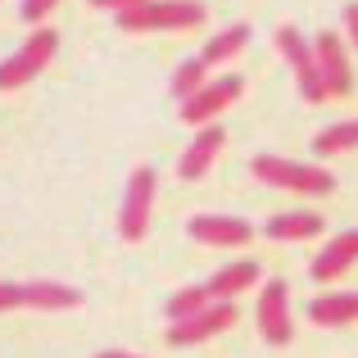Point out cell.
Wrapping results in <instances>:
<instances>
[{
	"instance_id": "cell-2",
	"label": "cell",
	"mask_w": 358,
	"mask_h": 358,
	"mask_svg": "<svg viewBox=\"0 0 358 358\" xmlns=\"http://www.w3.org/2000/svg\"><path fill=\"white\" fill-rule=\"evenodd\" d=\"M204 5L200 0H150L127 14H118L122 32H182V27H200Z\"/></svg>"
},
{
	"instance_id": "cell-23",
	"label": "cell",
	"mask_w": 358,
	"mask_h": 358,
	"mask_svg": "<svg viewBox=\"0 0 358 358\" xmlns=\"http://www.w3.org/2000/svg\"><path fill=\"white\" fill-rule=\"evenodd\" d=\"M91 5L114 9V14H127V9H136V5H150V0H91Z\"/></svg>"
},
{
	"instance_id": "cell-7",
	"label": "cell",
	"mask_w": 358,
	"mask_h": 358,
	"mask_svg": "<svg viewBox=\"0 0 358 358\" xmlns=\"http://www.w3.org/2000/svg\"><path fill=\"white\" fill-rule=\"evenodd\" d=\"M313 59H317V73H322V87L327 96H350L354 91V69H350V50L336 32H322L313 41Z\"/></svg>"
},
{
	"instance_id": "cell-25",
	"label": "cell",
	"mask_w": 358,
	"mask_h": 358,
	"mask_svg": "<svg viewBox=\"0 0 358 358\" xmlns=\"http://www.w3.org/2000/svg\"><path fill=\"white\" fill-rule=\"evenodd\" d=\"M96 358H136V354H122V350H105V354H96Z\"/></svg>"
},
{
	"instance_id": "cell-12",
	"label": "cell",
	"mask_w": 358,
	"mask_h": 358,
	"mask_svg": "<svg viewBox=\"0 0 358 358\" xmlns=\"http://www.w3.org/2000/svg\"><path fill=\"white\" fill-rule=\"evenodd\" d=\"M191 236L200 245H245L254 236V227L245 218H218V213H200V218H191Z\"/></svg>"
},
{
	"instance_id": "cell-16",
	"label": "cell",
	"mask_w": 358,
	"mask_h": 358,
	"mask_svg": "<svg viewBox=\"0 0 358 358\" xmlns=\"http://www.w3.org/2000/svg\"><path fill=\"white\" fill-rule=\"evenodd\" d=\"M250 45V27L245 23H231V27H222L218 36H213L209 45H204V69H218V64H227V59H236V55Z\"/></svg>"
},
{
	"instance_id": "cell-10",
	"label": "cell",
	"mask_w": 358,
	"mask_h": 358,
	"mask_svg": "<svg viewBox=\"0 0 358 358\" xmlns=\"http://www.w3.org/2000/svg\"><path fill=\"white\" fill-rule=\"evenodd\" d=\"M222 141H227V131H222V127H200V136L186 145L182 164H177V177H182V182H200V177L213 168V159H218Z\"/></svg>"
},
{
	"instance_id": "cell-15",
	"label": "cell",
	"mask_w": 358,
	"mask_h": 358,
	"mask_svg": "<svg viewBox=\"0 0 358 358\" xmlns=\"http://www.w3.org/2000/svg\"><path fill=\"white\" fill-rule=\"evenodd\" d=\"M308 317L317 327H345L358 322V290H345V295H317L308 304Z\"/></svg>"
},
{
	"instance_id": "cell-24",
	"label": "cell",
	"mask_w": 358,
	"mask_h": 358,
	"mask_svg": "<svg viewBox=\"0 0 358 358\" xmlns=\"http://www.w3.org/2000/svg\"><path fill=\"white\" fill-rule=\"evenodd\" d=\"M345 27H350V36H354V45H358V5L345 9Z\"/></svg>"
},
{
	"instance_id": "cell-9",
	"label": "cell",
	"mask_w": 358,
	"mask_h": 358,
	"mask_svg": "<svg viewBox=\"0 0 358 358\" xmlns=\"http://www.w3.org/2000/svg\"><path fill=\"white\" fill-rule=\"evenodd\" d=\"M231 322H236V308H231V304H209L204 313L186 317V322H173L168 345H173V350H182V345H200V341H209V336L227 331Z\"/></svg>"
},
{
	"instance_id": "cell-17",
	"label": "cell",
	"mask_w": 358,
	"mask_h": 358,
	"mask_svg": "<svg viewBox=\"0 0 358 358\" xmlns=\"http://www.w3.org/2000/svg\"><path fill=\"white\" fill-rule=\"evenodd\" d=\"M268 236L272 241H308V236H322V218H317V213H277V218H268Z\"/></svg>"
},
{
	"instance_id": "cell-6",
	"label": "cell",
	"mask_w": 358,
	"mask_h": 358,
	"mask_svg": "<svg viewBox=\"0 0 358 358\" xmlns=\"http://www.w3.org/2000/svg\"><path fill=\"white\" fill-rule=\"evenodd\" d=\"M241 91H245V82L236 78V73H231V78H218V82H204V87L182 105V122H191V127H204V122H213L227 105H236Z\"/></svg>"
},
{
	"instance_id": "cell-11",
	"label": "cell",
	"mask_w": 358,
	"mask_h": 358,
	"mask_svg": "<svg viewBox=\"0 0 358 358\" xmlns=\"http://www.w3.org/2000/svg\"><path fill=\"white\" fill-rule=\"evenodd\" d=\"M354 263H358V227L327 241V250L313 259V281H336L341 272H350Z\"/></svg>"
},
{
	"instance_id": "cell-21",
	"label": "cell",
	"mask_w": 358,
	"mask_h": 358,
	"mask_svg": "<svg viewBox=\"0 0 358 358\" xmlns=\"http://www.w3.org/2000/svg\"><path fill=\"white\" fill-rule=\"evenodd\" d=\"M9 308H23V286L0 281V313H9Z\"/></svg>"
},
{
	"instance_id": "cell-4",
	"label": "cell",
	"mask_w": 358,
	"mask_h": 358,
	"mask_svg": "<svg viewBox=\"0 0 358 358\" xmlns=\"http://www.w3.org/2000/svg\"><path fill=\"white\" fill-rule=\"evenodd\" d=\"M277 50L286 55V64L295 69V78H299V96H304L308 105H322V100H327V87H322V73H317L313 45L299 36V27H290V23H281V27H277Z\"/></svg>"
},
{
	"instance_id": "cell-18",
	"label": "cell",
	"mask_w": 358,
	"mask_h": 358,
	"mask_svg": "<svg viewBox=\"0 0 358 358\" xmlns=\"http://www.w3.org/2000/svg\"><path fill=\"white\" fill-rule=\"evenodd\" d=\"M345 150H358V118L336 122V127H327V131H317V136H313V155L317 159L345 155Z\"/></svg>"
},
{
	"instance_id": "cell-1",
	"label": "cell",
	"mask_w": 358,
	"mask_h": 358,
	"mask_svg": "<svg viewBox=\"0 0 358 358\" xmlns=\"http://www.w3.org/2000/svg\"><path fill=\"white\" fill-rule=\"evenodd\" d=\"M250 173L268 186L299 191V195H331L336 191V177L322 164H295V159H281V155H254Z\"/></svg>"
},
{
	"instance_id": "cell-8",
	"label": "cell",
	"mask_w": 358,
	"mask_h": 358,
	"mask_svg": "<svg viewBox=\"0 0 358 358\" xmlns=\"http://www.w3.org/2000/svg\"><path fill=\"white\" fill-rule=\"evenodd\" d=\"M259 331L268 345H290V290L286 281H263V295H259Z\"/></svg>"
},
{
	"instance_id": "cell-14",
	"label": "cell",
	"mask_w": 358,
	"mask_h": 358,
	"mask_svg": "<svg viewBox=\"0 0 358 358\" xmlns=\"http://www.w3.org/2000/svg\"><path fill=\"white\" fill-rule=\"evenodd\" d=\"M78 304H82V290L59 286V281H27L23 286V308H45V313H55V308H78Z\"/></svg>"
},
{
	"instance_id": "cell-13",
	"label": "cell",
	"mask_w": 358,
	"mask_h": 358,
	"mask_svg": "<svg viewBox=\"0 0 358 358\" xmlns=\"http://www.w3.org/2000/svg\"><path fill=\"white\" fill-rule=\"evenodd\" d=\"M259 263L254 259H241V263H227V268H218L213 272V281H209V299L213 304H231V295H241V290H250L254 281H259Z\"/></svg>"
},
{
	"instance_id": "cell-22",
	"label": "cell",
	"mask_w": 358,
	"mask_h": 358,
	"mask_svg": "<svg viewBox=\"0 0 358 358\" xmlns=\"http://www.w3.org/2000/svg\"><path fill=\"white\" fill-rule=\"evenodd\" d=\"M55 5H59V0H23V23H36V18H45Z\"/></svg>"
},
{
	"instance_id": "cell-3",
	"label": "cell",
	"mask_w": 358,
	"mask_h": 358,
	"mask_svg": "<svg viewBox=\"0 0 358 358\" xmlns=\"http://www.w3.org/2000/svg\"><path fill=\"white\" fill-rule=\"evenodd\" d=\"M55 50H59V32H55V27H36V32L18 45V55L0 59V91L27 87V82H32L36 73L55 59Z\"/></svg>"
},
{
	"instance_id": "cell-5",
	"label": "cell",
	"mask_w": 358,
	"mask_h": 358,
	"mask_svg": "<svg viewBox=\"0 0 358 358\" xmlns=\"http://www.w3.org/2000/svg\"><path fill=\"white\" fill-rule=\"evenodd\" d=\"M150 209H155V168L141 164L136 173L127 177V195H122V213H118L122 241H145Z\"/></svg>"
},
{
	"instance_id": "cell-20",
	"label": "cell",
	"mask_w": 358,
	"mask_h": 358,
	"mask_svg": "<svg viewBox=\"0 0 358 358\" xmlns=\"http://www.w3.org/2000/svg\"><path fill=\"white\" fill-rule=\"evenodd\" d=\"M204 82H209V69H204V59H186V64H177V73H173V96L182 100H191L195 91L204 87Z\"/></svg>"
},
{
	"instance_id": "cell-19",
	"label": "cell",
	"mask_w": 358,
	"mask_h": 358,
	"mask_svg": "<svg viewBox=\"0 0 358 358\" xmlns=\"http://www.w3.org/2000/svg\"><path fill=\"white\" fill-rule=\"evenodd\" d=\"M213 299H209V286H182L173 299H168V317L173 322H186V317H195V313H204Z\"/></svg>"
}]
</instances>
